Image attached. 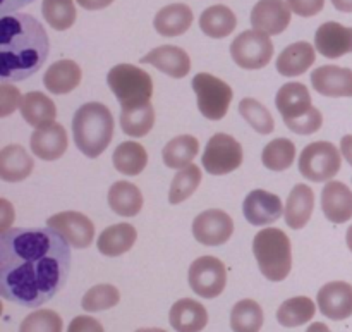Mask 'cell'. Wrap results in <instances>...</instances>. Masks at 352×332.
I'll return each instance as SVG.
<instances>
[{"mask_svg": "<svg viewBox=\"0 0 352 332\" xmlns=\"http://www.w3.org/2000/svg\"><path fill=\"white\" fill-rule=\"evenodd\" d=\"M136 332H167V331H164V329H138Z\"/></svg>", "mask_w": 352, "mask_h": 332, "instance_id": "obj_53", "label": "cell"}, {"mask_svg": "<svg viewBox=\"0 0 352 332\" xmlns=\"http://www.w3.org/2000/svg\"><path fill=\"white\" fill-rule=\"evenodd\" d=\"M315 209V193L308 185H296L285 203V224L291 229H302L311 219Z\"/></svg>", "mask_w": 352, "mask_h": 332, "instance_id": "obj_23", "label": "cell"}, {"mask_svg": "<svg viewBox=\"0 0 352 332\" xmlns=\"http://www.w3.org/2000/svg\"><path fill=\"white\" fill-rule=\"evenodd\" d=\"M168 322L177 332H201L208 324V312L199 302L182 298L172 305Z\"/></svg>", "mask_w": 352, "mask_h": 332, "instance_id": "obj_22", "label": "cell"}, {"mask_svg": "<svg viewBox=\"0 0 352 332\" xmlns=\"http://www.w3.org/2000/svg\"><path fill=\"white\" fill-rule=\"evenodd\" d=\"M21 116L34 129L47 127L57 119V107L41 92H30L21 100Z\"/></svg>", "mask_w": 352, "mask_h": 332, "instance_id": "obj_26", "label": "cell"}, {"mask_svg": "<svg viewBox=\"0 0 352 332\" xmlns=\"http://www.w3.org/2000/svg\"><path fill=\"white\" fill-rule=\"evenodd\" d=\"M320 312L330 320H346L352 315V286L349 282L333 281L318 291Z\"/></svg>", "mask_w": 352, "mask_h": 332, "instance_id": "obj_16", "label": "cell"}, {"mask_svg": "<svg viewBox=\"0 0 352 332\" xmlns=\"http://www.w3.org/2000/svg\"><path fill=\"white\" fill-rule=\"evenodd\" d=\"M315 47L308 41H298L282 50L277 59V71L285 78L301 76L315 64Z\"/></svg>", "mask_w": 352, "mask_h": 332, "instance_id": "obj_24", "label": "cell"}, {"mask_svg": "<svg viewBox=\"0 0 352 332\" xmlns=\"http://www.w3.org/2000/svg\"><path fill=\"white\" fill-rule=\"evenodd\" d=\"M72 134L82 155L88 158L100 157L113 136V117L109 107L100 102L79 107L72 117Z\"/></svg>", "mask_w": 352, "mask_h": 332, "instance_id": "obj_3", "label": "cell"}, {"mask_svg": "<svg viewBox=\"0 0 352 332\" xmlns=\"http://www.w3.org/2000/svg\"><path fill=\"white\" fill-rule=\"evenodd\" d=\"M201 178V169L198 165L191 164L188 167L181 169L174 176V179H172L170 191H168V202H170V205H179L184 200H188L198 189Z\"/></svg>", "mask_w": 352, "mask_h": 332, "instance_id": "obj_38", "label": "cell"}, {"mask_svg": "<svg viewBox=\"0 0 352 332\" xmlns=\"http://www.w3.org/2000/svg\"><path fill=\"white\" fill-rule=\"evenodd\" d=\"M340 152L329 141L309 143L299 155V172L313 183L330 181L340 171Z\"/></svg>", "mask_w": 352, "mask_h": 332, "instance_id": "obj_8", "label": "cell"}, {"mask_svg": "<svg viewBox=\"0 0 352 332\" xmlns=\"http://www.w3.org/2000/svg\"><path fill=\"white\" fill-rule=\"evenodd\" d=\"M141 62L153 65L158 71L175 79L184 78L191 71V59L188 52L175 45H162V47L153 48L141 59Z\"/></svg>", "mask_w": 352, "mask_h": 332, "instance_id": "obj_18", "label": "cell"}, {"mask_svg": "<svg viewBox=\"0 0 352 332\" xmlns=\"http://www.w3.org/2000/svg\"><path fill=\"white\" fill-rule=\"evenodd\" d=\"M47 227L60 234L72 248H88L95 240V226L91 220L81 212L67 210L48 217Z\"/></svg>", "mask_w": 352, "mask_h": 332, "instance_id": "obj_12", "label": "cell"}, {"mask_svg": "<svg viewBox=\"0 0 352 332\" xmlns=\"http://www.w3.org/2000/svg\"><path fill=\"white\" fill-rule=\"evenodd\" d=\"M109 205L120 217H136L143 209V195L136 185L117 181L109 189Z\"/></svg>", "mask_w": 352, "mask_h": 332, "instance_id": "obj_30", "label": "cell"}, {"mask_svg": "<svg viewBox=\"0 0 352 332\" xmlns=\"http://www.w3.org/2000/svg\"><path fill=\"white\" fill-rule=\"evenodd\" d=\"M230 55L239 68L250 69V71L263 69L265 65L270 64L274 57V43L268 34L261 31H243L230 43Z\"/></svg>", "mask_w": 352, "mask_h": 332, "instance_id": "obj_10", "label": "cell"}, {"mask_svg": "<svg viewBox=\"0 0 352 332\" xmlns=\"http://www.w3.org/2000/svg\"><path fill=\"white\" fill-rule=\"evenodd\" d=\"M192 10L186 3H170L157 12L153 26L162 37L174 38L184 34L192 24Z\"/></svg>", "mask_w": 352, "mask_h": 332, "instance_id": "obj_29", "label": "cell"}, {"mask_svg": "<svg viewBox=\"0 0 352 332\" xmlns=\"http://www.w3.org/2000/svg\"><path fill=\"white\" fill-rule=\"evenodd\" d=\"M340 152H342L344 158L349 162V165L352 167V134H346L340 140Z\"/></svg>", "mask_w": 352, "mask_h": 332, "instance_id": "obj_48", "label": "cell"}, {"mask_svg": "<svg viewBox=\"0 0 352 332\" xmlns=\"http://www.w3.org/2000/svg\"><path fill=\"white\" fill-rule=\"evenodd\" d=\"M113 167L124 176H138L148 164V154L144 147L136 141H126L116 148L112 155Z\"/></svg>", "mask_w": 352, "mask_h": 332, "instance_id": "obj_32", "label": "cell"}, {"mask_svg": "<svg viewBox=\"0 0 352 332\" xmlns=\"http://www.w3.org/2000/svg\"><path fill=\"white\" fill-rule=\"evenodd\" d=\"M251 24L265 34H280L291 24L287 0H260L251 10Z\"/></svg>", "mask_w": 352, "mask_h": 332, "instance_id": "obj_15", "label": "cell"}, {"mask_svg": "<svg viewBox=\"0 0 352 332\" xmlns=\"http://www.w3.org/2000/svg\"><path fill=\"white\" fill-rule=\"evenodd\" d=\"M296 158V145L287 138H275L263 148L261 162L267 169L275 172L287 171Z\"/></svg>", "mask_w": 352, "mask_h": 332, "instance_id": "obj_37", "label": "cell"}, {"mask_svg": "<svg viewBox=\"0 0 352 332\" xmlns=\"http://www.w3.org/2000/svg\"><path fill=\"white\" fill-rule=\"evenodd\" d=\"M237 17L227 6H212L203 10L199 28L210 38H226L236 30Z\"/></svg>", "mask_w": 352, "mask_h": 332, "instance_id": "obj_31", "label": "cell"}, {"mask_svg": "<svg viewBox=\"0 0 352 332\" xmlns=\"http://www.w3.org/2000/svg\"><path fill=\"white\" fill-rule=\"evenodd\" d=\"M243 147L236 138L226 133H217L206 143L203 152V167L212 176H226L243 164Z\"/></svg>", "mask_w": 352, "mask_h": 332, "instance_id": "obj_9", "label": "cell"}, {"mask_svg": "<svg viewBox=\"0 0 352 332\" xmlns=\"http://www.w3.org/2000/svg\"><path fill=\"white\" fill-rule=\"evenodd\" d=\"M82 9L86 10H100V9H105L109 7L113 0H76Z\"/></svg>", "mask_w": 352, "mask_h": 332, "instance_id": "obj_47", "label": "cell"}, {"mask_svg": "<svg viewBox=\"0 0 352 332\" xmlns=\"http://www.w3.org/2000/svg\"><path fill=\"white\" fill-rule=\"evenodd\" d=\"M81 68L74 61L62 59L54 62L43 76L45 88L55 95H67L81 83Z\"/></svg>", "mask_w": 352, "mask_h": 332, "instance_id": "obj_25", "label": "cell"}, {"mask_svg": "<svg viewBox=\"0 0 352 332\" xmlns=\"http://www.w3.org/2000/svg\"><path fill=\"white\" fill-rule=\"evenodd\" d=\"M263 320L260 303L254 300H241L230 312V329L234 332H260Z\"/></svg>", "mask_w": 352, "mask_h": 332, "instance_id": "obj_36", "label": "cell"}, {"mask_svg": "<svg viewBox=\"0 0 352 332\" xmlns=\"http://www.w3.org/2000/svg\"><path fill=\"white\" fill-rule=\"evenodd\" d=\"M346 241H347V247H349V250L352 251V226L347 229V236H346Z\"/></svg>", "mask_w": 352, "mask_h": 332, "instance_id": "obj_52", "label": "cell"}, {"mask_svg": "<svg viewBox=\"0 0 352 332\" xmlns=\"http://www.w3.org/2000/svg\"><path fill=\"white\" fill-rule=\"evenodd\" d=\"M243 212L251 226H268L277 222L285 210L280 196L265 189H253L244 200Z\"/></svg>", "mask_w": 352, "mask_h": 332, "instance_id": "obj_14", "label": "cell"}, {"mask_svg": "<svg viewBox=\"0 0 352 332\" xmlns=\"http://www.w3.org/2000/svg\"><path fill=\"white\" fill-rule=\"evenodd\" d=\"M21 92L16 86L9 85L7 81L2 83L0 86V116L7 117L12 114L14 110L21 107Z\"/></svg>", "mask_w": 352, "mask_h": 332, "instance_id": "obj_43", "label": "cell"}, {"mask_svg": "<svg viewBox=\"0 0 352 332\" xmlns=\"http://www.w3.org/2000/svg\"><path fill=\"white\" fill-rule=\"evenodd\" d=\"M71 245L50 227H10L0 234V295L7 302L38 309L67 281Z\"/></svg>", "mask_w": 352, "mask_h": 332, "instance_id": "obj_1", "label": "cell"}, {"mask_svg": "<svg viewBox=\"0 0 352 332\" xmlns=\"http://www.w3.org/2000/svg\"><path fill=\"white\" fill-rule=\"evenodd\" d=\"M253 253L261 274L268 281L287 279L292 269V247L287 234L277 227L260 231L253 240Z\"/></svg>", "mask_w": 352, "mask_h": 332, "instance_id": "obj_5", "label": "cell"}, {"mask_svg": "<svg viewBox=\"0 0 352 332\" xmlns=\"http://www.w3.org/2000/svg\"><path fill=\"white\" fill-rule=\"evenodd\" d=\"M332 3L340 12H352V0H332Z\"/></svg>", "mask_w": 352, "mask_h": 332, "instance_id": "obj_50", "label": "cell"}, {"mask_svg": "<svg viewBox=\"0 0 352 332\" xmlns=\"http://www.w3.org/2000/svg\"><path fill=\"white\" fill-rule=\"evenodd\" d=\"M136 238L138 231L134 229V226L126 222L113 224L102 231L98 241H96V247H98L100 253L105 257H120L134 247Z\"/></svg>", "mask_w": 352, "mask_h": 332, "instance_id": "obj_28", "label": "cell"}, {"mask_svg": "<svg viewBox=\"0 0 352 332\" xmlns=\"http://www.w3.org/2000/svg\"><path fill=\"white\" fill-rule=\"evenodd\" d=\"M189 288L198 296L213 300L220 296L227 284V269L220 258L199 257L191 264L188 272Z\"/></svg>", "mask_w": 352, "mask_h": 332, "instance_id": "obj_11", "label": "cell"}, {"mask_svg": "<svg viewBox=\"0 0 352 332\" xmlns=\"http://www.w3.org/2000/svg\"><path fill=\"white\" fill-rule=\"evenodd\" d=\"M306 332H332L329 329V326H327V324H323V322H315V324H311V326L308 327V331Z\"/></svg>", "mask_w": 352, "mask_h": 332, "instance_id": "obj_51", "label": "cell"}, {"mask_svg": "<svg viewBox=\"0 0 352 332\" xmlns=\"http://www.w3.org/2000/svg\"><path fill=\"white\" fill-rule=\"evenodd\" d=\"M275 105L285 126L296 134L308 136L322 127V112L313 107L309 90L302 83H287L282 86L275 96Z\"/></svg>", "mask_w": 352, "mask_h": 332, "instance_id": "obj_4", "label": "cell"}, {"mask_svg": "<svg viewBox=\"0 0 352 332\" xmlns=\"http://www.w3.org/2000/svg\"><path fill=\"white\" fill-rule=\"evenodd\" d=\"M50 41L40 21L30 14H7L0 19V76L3 81H24L40 71Z\"/></svg>", "mask_w": 352, "mask_h": 332, "instance_id": "obj_2", "label": "cell"}, {"mask_svg": "<svg viewBox=\"0 0 352 332\" xmlns=\"http://www.w3.org/2000/svg\"><path fill=\"white\" fill-rule=\"evenodd\" d=\"M107 85L119 100L120 109L150 103L153 81L146 71L133 64H117L107 74Z\"/></svg>", "mask_w": 352, "mask_h": 332, "instance_id": "obj_6", "label": "cell"}, {"mask_svg": "<svg viewBox=\"0 0 352 332\" xmlns=\"http://www.w3.org/2000/svg\"><path fill=\"white\" fill-rule=\"evenodd\" d=\"M322 209L333 224L352 219V191L340 181H329L322 191Z\"/></svg>", "mask_w": 352, "mask_h": 332, "instance_id": "obj_21", "label": "cell"}, {"mask_svg": "<svg viewBox=\"0 0 352 332\" xmlns=\"http://www.w3.org/2000/svg\"><path fill=\"white\" fill-rule=\"evenodd\" d=\"M34 162L21 145H7L0 152V178L6 183L24 181L31 176Z\"/></svg>", "mask_w": 352, "mask_h": 332, "instance_id": "obj_27", "label": "cell"}, {"mask_svg": "<svg viewBox=\"0 0 352 332\" xmlns=\"http://www.w3.org/2000/svg\"><path fill=\"white\" fill-rule=\"evenodd\" d=\"M316 52L327 59H339L352 52V28L336 21L323 23L315 34Z\"/></svg>", "mask_w": 352, "mask_h": 332, "instance_id": "obj_17", "label": "cell"}, {"mask_svg": "<svg viewBox=\"0 0 352 332\" xmlns=\"http://www.w3.org/2000/svg\"><path fill=\"white\" fill-rule=\"evenodd\" d=\"M316 307L308 296H296V298L285 300L277 312V320L284 327H299L308 324L315 317Z\"/></svg>", "mask_w": 352, "mask_h": 332, "instance_id": "obj_35", "label": "cell"}, {"mask_svg": "<svg viewBox=\"0 0 352 332\" xmlns=\"http://www.w3.org/2000/svg\"><path fill=\"white\" fill-rule=\"evenodd\" d=\"M239 114L243 119L260 134H272L275 129L270 110L254 98H243L239 103Z\"/></svg>", "mask_w": 352, "mask_h": 332, "instance_id": "obj_39", "label": "cell"}, {"mask_svg": "<svg viewBox=\"0 0 352 332\" xmlns=\"http://www.w3.org/2000/svg\"><path fill=\"white\" fill-rule=\"evenodd\" d=\"M67 133L58 123L34 129V133L31 134V150L41 160L50 162L60 158L67 150Z\"/></svg>", "mask_w": 352, "mask_h": 332, "instance_id": "obj_20", "label": "cell"}, {"mask_svg": "<svg viewBox=\"0 0 352 332\" xmlns=\"http://www.w3.org/2000/svg\"><path fill=\"white\" fill-rule=\"evenodd\" d=\"M232 233V217L220 209L205 210L192 222V236L199 245H205V247L226 245Z\"/></svg>", "mask_w": 352, "mask_h": 332, "instance_id": "obj_13", "label": "cell"}, {"mask_svg": "<svg viewBox=\"0 0 352 332\" xmlns=\"http://www.w3.org/2000/svg\"><path fill=\"white\" fill-rule=\"evenodd\" d=\"M31 2H34V0H0V12H2V16L14 14L16 10H19L21 7L28 6V3Z\"/></svg>", "mask_w": 352, "mask_h": 332, "instance_id": "obj_46", "label": "cell"}, {"mask_svg": "<svg viewBox=\"0 0 352 332\" xmlns=\"http://www.w3.org/2000/svg\"><path fill=\"white\" fill-rule=\"evenodd\" d=\"M311 85L323 96H352V71L339 65H322L311 72Z\"/></svg>", "mask_w": 352, "mask_h": 332, "instance_id": "obj_19", "label": "cell"}, {"mask_svg": "<svg viewBox=\"0 0 352 332\" xmlns=\"http://www.w3.org/2000/svg\"><path fill=\"white\" fill-rule=\"evenodd\" d=\"M155 109L151 103L120 109V127L124 134L133 138H143L153 129Z\"/></svg>", "mask_w": 352, "mask_h": 332, "instance_id": "obj_34", "label": "cell"}, {"mask_svg": "<svg viewBox=\"0 0 352 332\" xmlns=\"http://www.w3.org/2000/svg\"><path fill=\"white\" fill-rule=\"evenodd\" d=\"M62 319L54 310H36L21 322L19 332H62Z\"/></svg>", "mask_w": 352, "mask_h": 332, "instance_id": "obj_42", "label": "cell"}, {"mask_svg": "<svg viewBox=\"0 0 352 332\" xmlns=\"http://www.w3.org/2000/svg\"><path fill=\"white\" fill-rule=\"evenodd\" d=\"M289 7L292 12H296L301 17H311L322 12L325 0H287Z\"/></svg>", "mask_w": 352, "mask_h": 332, "instance_id": "obj_44", "label": "cell"}, {"mask_svg": "<svg viewBox=\"0 0 352 332\" xmlns=\"http://www.w3.org/2000/svg\"><path fill=\"white\" fill-rule=\"evenodd\" d=\"M41 12L45 21L57 31L69 30L76 21V7L72 0H43Z\"/></svg>", "mask_w": 352, "mask_h": 332, "instance_id": "obj_40", "label": "cell"}, {"mask_svg": "<svg viewBox=\"0 0 352 332\" xmlns=\"http://www.w3.org/2000/svg\"><path fill=\"white\" fill-rule=\"evenodd\" d=\"M67 332H105L103 326L89 315H79L71 320Z\"/></svg>", "mask_w": 352, "mask_h": 332, "instance_id": "obj_45", "label": "cell"}, {"mask_svg": "<svg viewBox=\"0 0 352 332\" xmlns=\"http://www.w3.org/2000/svg\"><path fill=\"white\" fill-rule=\"evenodd\" d=\"M0 203H2V209H3V219H2V233L3 231H7V224H9V220H12V217H14V212L12 214H7V210H10V205H9V202H7V200H0Z\"/></svg>", "mask_w": 352, "mask_h": 332, "instance_id": "obj_49", "label": "cell"}, {"mask_svg": "<svg viewBox=\"0 0 352 332\" xmlns=\"http://www.w3.org/2000/svg\"><path fill=\"white\" fill-rule=\"evenodd\" d=\"M191 85L198 98L199 112L206 119L220 121L227 116L234 93L226 81L208 72H198Z\"/></svg>", "mask_w": 352, "mask_h": 332, "instance_id": "obj_7", "label": "cell"}, {"mask_svg": "<svg viewBox=\"0 0 352 332\" xmlns=\"http://www.w3.org/2000/svg\"><path fill=\"white\" fill-rule=\"evenodd\" d=\"M199 152V141L191 134H182V136L174 138L165 145L162 157L167 167L170 169H184L191 165L195 157Z\"/></svg>", "mask_w": 352, "mask_h": 332, "instance_id": "obj_33", "label": "cell"}, {"mask_svg": "<svg viewBox=\"0 0 352 332\" xmlns=\"http://www.w3.org/2000/svg\"><path fill=\"white\" fill-rule=\"evenodd\" d=\"M120 302V293L112 284H98L93 286L82 296L81 307L86 312H102L116 307Z\"/></svg>", "mask_w": 352, "mask_h": 332, "instance_id": "obj_41", "label": "cell"}]
</instances>
